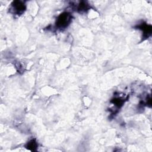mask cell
I'll return each mask as SVG.
<instances>
[{
  "mask_svg": "<svg viewBox=\"0 0 152 152\" xmlns=\"http://www.w3.org/2000/svg\"><path fill=\"white\" fill-rule=\"evenodd\" d=\"M71 19L72 16L69 12H63L58 17L56 21V26L59 29L65 28L70 24Z\"/></svg>",
  "mask_w": 152,
  "mask_h": 152,
  "instance_id": "obj_1",
  "label": "cell"
},
{
  "mask_svg": "<svg viewBox=\"0 0 152 152\" xmlns=\"http://www.w3.org/2000/svg\"><path fill=\"white\" fill-rule=\"evenodd\" d=\"M26 6L23 2L20 1H14L11 4V10L12 13L17 15L21 14L25 10Z\"/></svg>",
  "mask_w": 152,
  "mask_h": 152,
  "instance_id": "obj_2",
  "label": "cell"
},
{
  "mask_svg": "<svg viewBox=\"0 0 152 152\" xmlns=\"http://www.w3.org/2000/svg\"><path fill=\"white\" fill-rule=\"evenodd\" d=\"M138 29H140L143 32V37L145 39L148 37L151 33V26L150 25H148L146 23H141L137 26Z\"/></svg>",
  "mask_w": 152,
  "mask_h": 152,
  "instance_id": "obj_3",
  "label": "cell"
},
{
  "mask_svg": "<svg viewBox=\"0 0 152 152\" xmlns=\"http://www.w3.org/2000/svg\"><path fill=\"white\" fill-rule=\"evenodd\" d=\"M26 147L30 151H36L37 147V143L34 139H32L27 143Z\"/></svg>",
  "mask_w": 152,
  "mask_h": 152,
  "instance_id": "obj_4",
  "label": "cell"
},
{
  "mask_svg": "<svg viewBox=\"0 0 152 152\" xmlns=\"http://www.w3.org/2000/svg\"><path fill=\"white\" fill-rule=\"evenodd\" d=\"M89 5L86 2L82 1L78 5L77 10L79 12H86L89 9Z\"/></svg>",
  "mask_w": 152,
  "mask_h": 152,
  "instance_id": "obj_5",
  "label": "cell"
},
{
  "mask_svg": "<svg viewBox=\"0 0 152 152\" xmlns=\"http://www.w3.org/2000/svg\"><path fill=\"white\" fill-rule=\"evenodd\" d=\"M111 102L113 103L115 106H117L118 107H120L122 106L124 101H123V99L120 97H115L111 100Z\"/></svg>",
  "mask_w": 152,
  "mask_h": 152,
  "instance_id": "obj_6",
  "label": "cell"
}]
</instances>
